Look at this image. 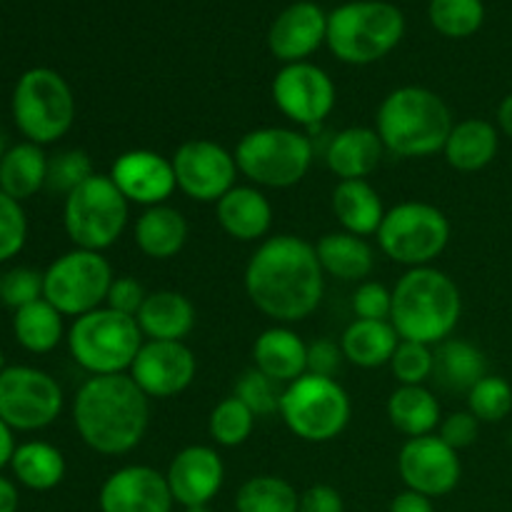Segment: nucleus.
Returning <instances> with one entry per match:
<instances>
[{"label": "nucleus", "instance_id": "nucleus-48", "mask_svg": "<svg viewBox=\"0 0 512 512\" xmlns=\"http://www.w3.org/2000/svg\"><path fill=\"white\" fill-rule=\"evenodd\" d=\"M343 360L345 355L335 340L320 338L308 345V373L323 375V378H335Z\"/></svg>", "mask_w": 512, "mask_h": 512}, {"label": "nucleus", "instance_id": "nucleus-47", "mask_svg": "<svg viewBox=\"0 0 512 512\" xmlns=\"http://www.w3.org/2000/svg\"><path fill=\"white\" fill-rule=\"evenodd\" d=\"M145 298H148V293H145V288L138 280L130 278V275H120V278H113V283H110L105 305L118 310V313L135 318L140 313V308H143Z\"/></svg>", "mask_w": 512, "mask_h": 512}, {"label": "nucleus", "instance_id": "nucleus-40", "mask_svg": "<svg viewBox=\"0 0 512 512\" xmlns=\"http://www.w3.org/2000/svg\"><path fill=\"white\" fill-rule=\"evenodd\" d=\"M235 398L255 415V418H270L280 410V398H283V390L275 380H270L268 375L260 373L258 368L245 370L243 375L235 383Z\"/></svg>", "mask_w": 512, "mask_h": 512}, {"label": "nucleus", "instance_id": "nucleus-26", "mask_svg": "<svg viewBox=\"0 0 512 512\" xmlns=\"http://www.w3.org/2000/svg\"><path fill=\"white\" fill-rule=\"evenodd\" d=\"M500 150V133L490 120L468 118L453 125L443 153L450 168L460 173H478L488 168Z\"/></svg>", "mask_w": 512, "mask_h": 512}, {"label": "nucleus", "instance_id": "nucleus-12", "mask_svg": "<svg viewBox=\"0 0 512 512\" xmlns=\"http://www.w3.org/2000/svg\"><path fill=\"white\" fill-rule=\"evenodd\" d=\"M113 278V268L103 253L75 248L60 255L43 273V298L60 315L80 318L103 308Z\"/></svg>", "mask_w": 512, "mask_h": 512}, {"label": "nucleus", "instance_id": "nucleus-41", "mask_svg": "<svg viewBox=\"0 0 512 512\" xmlns=\"http://www.w3.org/2000/svg\"><path fill=\"white\" fill-rule=\"evenodd\" d=\"M390 368H393L395 380L400 385H425L433 378L435 353L430 350V345L400 340L393 358H390Z\"/></svg>", "mask_w": 512, "mask_h": 512}, {"label": "nucleus", "instance_id": "nucleus-32", "mask_svg": "<svg viewBox=\"0 0 512 512\" xmlns=\"http://www.w3.org/2000/svg\"><path fill=\"white\" fill-rule=\"evenodd\" d=\"M323 273L333 275L340 280H363L373 273L375 253L368 245V240L360 235L345 233H328L318 240L315 245Z\"/></svg>", "mask_w": 512, "mask_h": 512}, {"label": "nucleus", "instance_id": "nucleus-53", "mask_svg": "<svg viewBox=\"0 0 512 512\" xmlns=\"http://www.w3.org/2000/svg\"><path fill=\"white\" fill-rule=\"evenodd\" d=\"M498 128L500 133H505L512 138V93L505 95L498 105Z\"/></svg>", "mask_w": 512, "mask_h": 512}, {"label": "nucleus", "instance_id": "nucleus-38", "mask_svg": "<svg viewBox=\"0 0 512 512\" xmlns=\"http://www.w3.org/2000/svg\"><path fill=\"white\" fill-rule=\"evenodd\" d=\"M255 420L258 418H255L235 395H230V398L220 400V403L210 410L208 433L215 445L238 448V445H243L245 440L253 435Z\"/></svg>", "mask_w": 512, "mask_h": 512}, {"label": "nucleus", "instance_id": "nucleus-17", "mask_svg": "<svg viewBox=\"0 0 512 512\" xmlns=\"http://www.w3.org/2000/svg\"><path fill=\"white\" fill-rule=\"evenodd\" d=\"M198 373L193 350L178 340H145L130 365V378L148 398L168 400L190 388Z\"/></svg>", "mask_w": 512, "mask_h": 512}, {"label": "nucleus", "instance_id": "nucleus-6", "mask_svg": "<svg viewBox=\"0 0 512 512\" xmlns=\"http://www.w3.org/2000/svg\"><path fill=\"white\" fill-rule=\"evenodd\" d=\"M143 343L138 320L108 305L75 318L68 330L70 355L90 375H120L130 370Z\"/></svg>", "mask_w": 512, "mask_h": 512}, {"label": "nucleus", "instance_id": "nucleus-5", "mask_svg": "<svg viewBox=\"0 0 512 512\" xmlns=\"http://www.w3.org/2000/svg\"><path fill=\"white\" fill-rule=\"evenodd\" d=\"M405 35V15L385 0H353L328 15V48L340 63L370 65L393 53Z\"/></svg>", "mask_w": 512, "mask_h": 512}, {"label": "nucleus", "instance_id": "nucleus-3", "mask_svg": "<svg viewBox=\"0 0 512 512\" xmlns=\"http://www.w3.org/2000/svg\"><path fill=\"white\" fill-rule=\"evenodd\" d=\"M463 315V295L458 283L443 270L425 265L410 268L393 288L390 323L400 340L438 345L453 335Z\"/></svg>", "mask_w": 512, "mask_h": 512}, {"label": "nucleus", "instance_id": "nucleus-2", "mask_svg": "<svg viewBox=\"0 0 512 512\" xmlns=\"http://www.w3.org/2000/svg\"><path fill=\"white\" fill-rule=\"evenodd\" d=\"M73 423L90 450L125 455L145 438L150 398L130 375H93L75 395Z\"/></svg>", "mask_w": 512, "mask_h": 512}, {"label": "nucleus", "instance_id": "nucleus-14", "mask_svg": "<svg viewBox=\"0 0 512 512\" xmlns=\"http://www.w3.org/2000/svg\"><path fill=\"white\" fill-rule=\"evenodd\" d=\"M170 160H173L178 190L190 200L218 203L230 188H235L238 178L235 155L213 140H185Z\"/></svg>", "mask_w": 512, "mask_h": 512}, {"label": "nucleus", "instance_id": "nucleus-29", "mask_svg": "<svg viewBox=\"0 0 512 512\" xmlns=\"http://www.w3.org/2000/svg\"><path fill=\"white\" fill-rule=\"evenodd\" d=\"M435 353L433 380L448 393H470L475 383L488 375V360L478 345L468 340L448 338L438 343Z\"/></svg>", "mask_w": 512, "mask_h": 512}, {"label": "nucleus", "instance_id": "nucleus-43", "mask_svg": "<svg viewBox=\"0 0 512 512\" xmlns=\"http://www.w3.org/2000/svg\"><path fill=\"white\" fill-rule=\"evenodd\" d=\"M28 240V218L20 200L0 190V263L15 258Z\"/></svg>", "mask_w": 512, "mask_h": 512}, {"label": "nucleus", "instance_id": "nucleus-25", "mask_svg": "<svg viewBox=\"0 0 512 512\" xmlns=\"http://www.w3.org/2000/svg\"><path fill=\"white\" fill-rule=\"evenodd\" d=\"M135 320L143 338L183 343V338H188L195 328V305L178 290H155L148 293Z\"/></svg>", "mask_w": 512, "mask_h": 512}, {"label": "nucleus", "instance_id": "nucleus-13", "mask_svg": "<svg viewBox=\"0 0 512 512\" xmlns=\"http://www.w3.org/2000/svg\"><path fill=\"white\" fill-rule=\"evenodd\" d=\"M63 390L58 380L30 365H10L0 373V418L13 430L33 433L58 420Z\"/></svg>", "mask_w": 512, "mask_h": 512}, {"label": "nucleus", "instance_id": "nucleus-37", "mask_svg": "<svg viewBox=\"0 0 512 512\" xmlns=\"http://www.w3.org/2000/svg\"><path fill=\"white\" fill-rule=\"evenodd\" d=\"M430 25L445 38H470L485 23L483 0H430Z\"/></svg>", "mask_w": 512, "mask_h": 512}, {"label": "nucleus", "instance_id": "nucleus-18", "mask_svg": "<svg viewBox=\"0 0 512 512\" xmlns=\"http://www.w3.org/2000/svg\"><path fill=\"white\" fill-rule=\"evenodd\" d=\"M108 175L128 203L145 208L163 205L178 188L173 160L163 158L155 150H128L118 155Z\"/></svg>", "mask_w": 512, "mask_h": 512}, {"label": "nucleus", "instance_id": "nucleus-54", "mask_svg": "<svg viewBox=\"0 0 512 512\" xmlns=\"http://www.w3.org/2000/svg\"><path fill=\"white\" fill-rule=\"evenodd\" d=\"M185 512H213L210 505H193V508H185Z\"/></svg>", "mask_w": 512, "mask_h": 512}, {"label": "nucleus", "instance_id": "nucleus-15", "mask_svg": "<svg viewBox=\"0 0 512 512\" xmlns=\"http://www.w3.org/2000/svg\"><path fill=\"white\" fill-rule=\"evenodd\" d=\"M273 100L280 113L295 125L315 128L335 108V83L313 63H290L273 80Z\"/></svg>", "mask_w": 512, "mask_h": 512}, {"label": "nucleus", "instance_id": "nucleus-57", "mask_svg": "<svg viewBox=\"0 0 512 512\" xmlns=\"http://www.w3.org/2000/svg\"><path fill=\"white\" fill-rule=\"evenodd\" d=\"M0 293H3V275H0Z\"/></svg>", "mask_w": 512, "mask_h": 512}, {"label": "nucleus", "instance_id": "nucleus-9", "mask_svg": "<svg viewBox=\"0 0 512 512\" xmlns=\"http://www.w3.org/2000/svg\"><path fill=\"white\" fill-rule=\"evenodd\" d=\"M13 120L35 145L63 138L75 120V98L68 80L50 68H30L13 90Z\"/></svg>", "mask_w": 512, "mask_h": 512}, {"label": "nucleus", "instance_id": "nucleus-22", "mask_svg": "<svg viewBox=\"0 0 512 512\" xmlns=\"http://www.w3.org/2000/svg\"><path fill=\"white\" fill-rule=\"evenodd\" d=\"M218 223L230 238L253 243L268 235L273 225V205L255 185H235L215 203Z\"/></svg>", "mask_w": 512, "mask_h": 512}, {"label": "nucleus", "instance_id": "nucleus-49", "mask_svg": "<svg viewBox=\"0 0 512 512\" xmlns=\"http://www.w3.org/2000/svg\"><path fill=\"white\" fill-rule=\"evenodd\" d=\"M298 512H345L343 495L333 485H313L300 493Z\"/></svg>", "mask_w": 512, "mask_h": 512}, {"label": "nucleus", "instance_id": "nucleus-19", "mask_svg": "<svg viewBox=\"0 0 512 512\" xmlns=\"http://www.w3.org/2000/svg\"><path fill=\"white\" fill-rule=\"evenodd\" d=\"M173 503L165 475L148 465L115 470L98 495L100 512H170Z\"/></svg>", "mask_w": 512, "mask_h": 512}, {"label": "nucleus", "instance_id": "nucleus-20", "mask_svg": "<svg viewBox=\"0 0 512 512\" xmlns=\"http://www.w3.org/2000/svg\"><path fill=\"white\" fill-rule=\"evenodd\" d=\"M325 40H328V13L313 0H298L273 20L268 48L285 65L305 63Z\"/></svg>", "mask_w": 512, "mask_h": 512}, {"label": "nucleus", "instance_id": "nucleus-51", "mask_svg": "<svg viewBox=\"0 0 512 512\" xmlns=\"http://www.w3.org/2000/svg\"><path fill=\"white\" fill-rule=\"evenodd\" d=\"M13 453H15L13 428H10V425L5 423L3 418H0V470H3L5 465H10V460H13Z\"/></svg>", "mask_w": 512, "mask_h": 512}, {"label": "nucleus", "instance_id": "nucleus-31", "mask_svg": "<svg viewBox=\"0 0 512 512\" xmlns=\"http://www.w3.org/2000/svg\"><path fill=\"white\" fill-rule=\"evenodd\" d=\"M388 418L398 433L410 438L433 435L440 425V403L425 385H400L388 398Z\"/></svg>", "mask_w": 512, "mask_h": 512}, {"label": "nucleus", "instance_id": "nucleus-23", "mask_svg": "<svg viewBox=\"0 0 512 512\" xmlns=\"http://www.w3.org/2000/svg\"><path fill=\"white\" fill-rule=\"evenodd\" d=\"M255 368L278 385H290L308 373V343L285 325L263 330L253 345Z\"/></svg>", "mask_w": 512, "mask_h": 512}, {"label": "nucleus", "instance_id": "nucleus-55", "mask_svg": "<svg viewBox=\"0 0 512 512\" xmlns=\"http://www.w3.org/2000/svg\"><path fill=\"white\" fill-rule=\"evenodd\" d=\"M5 370V355H3V348H0V373Z\"/></svg>", "mask_w": 512, "mask_h": 512}, {"label": "nucleus", "instance_id": "nucleus-28", "mask_svg": "<svg viewBox=\"0 0 512 512\" xmlns=\"http://www.w3.org/2000/svg\"><path fill=\"white\" fill-rule=\"evenodd\" d=\"M330 203L345 233L360 235V238L378 233L385 218L383 200L368 180H340Z\"/></svg>", "mask_w": 512, "mask_h": 512}, {"label": "nucleus", "instance_id": "nucleus-16", "mask_svg": "<svg viewBox=\"0 0 512 512\" xmlns=\"http://www.w3.org/2000/svg\"><path fill=\"white\" fill-rule=\"evenodd\" d=\"M398 473L405 488L428 498H443L453 493L463 475L458 450L438 438V433L410 438L400 448Z\"/></svg>", "mask_w": 512, "mask_h": 512}, {"label": "nucleus", "instance_id": "nucleus-45", "mask_svg": "<svg viewBox=\"0 0 512 512\" xmlns=\"http://www.w3.org/2000/svg\"><path fill=\"white\" fill-rule=\"evenodd\" d=\"M353 310L360 320H390L393 315V290L383 283L365 280L353 293Z\"/></svg>", "mask_w": 512, "mask_h": 512}, {"label": "nucleus", "instance_id": "nucleus-10", "mask_svg": "<svg viewBox=\"0 0 512 512\" xmlns=\"http://www.w3.org/2000/svg\"><path fill=\"white\" fill-rule=\"evenodd\" d=\"M128 200L110 175L95 173L65 195L63 225L75 248L103 253L118 243L128 225Z\"/></svg>", "mask_w": 512, "mask_h": 512}, {"label": "nucleus", "instance_id": "nucleus-33", "mask_svg": "<svg viewBox=\"0 0 512 512\" xmlns=\"http://www.w3.org/2000/svg\"><path fill=\"white\" fill-rule=\"evenodd\" d=\"M48 180V155L43 145L30 140L13 145L0 160V190L15 200H28L45 188Z\"/></svg>", "mask_w": 512, "mask_h": 512}, {"label": "nucleus", "instance_id": "nucleus-52", "mask_svg": "<svg viewBox=\"0 0 512 512\" xmlns=\"http://www.w3.org/2000/svg\"><path fill=\"white\" fill-rule=\"evenodd\" d=\"M18 488L0 475V512H18Z\"/></svg>", "mask_w": 512, "mask_h": 512}, {"label": "nucleus", "instance_id": "nucleus-39", "mask_svg": "<svg viewBox=\"0 0 512 512\" xmlns=\"http://www.w3.org/2000/svg\"><path fill=\"white\" fill-rule=\"evenodd\" d=\"M468 410L480 423H500L512 413V385L500 375H485L468 393Z\"/></svg>", "mask_w": 512, "mask_h": 512}, {"label": "nucleus", "instance_id": "nucleus-24", "mask_svg": "<svg viewBox=\"0 0 512 512\" xmlns=\"http://www.w3.org/2000/svg\"><path fill=\"white\" fill-rule=\"evenodd\" d=\"M383 150L385 145L378 130L355 125L330 138L325 163L340 180H365L380 165Z\"/></svg>", "mask_w": 512, "mask_h": 512}, {"label": "nucleus", "instance_id": "nucleus-4", "mask_svg": "<svg viewBox=\"0 0 512 512\" xmlns=\"http://www.w3.org/2000/svg\"><path fill=\"white\" fill-rule=\"evenodd\" d=\"M453 125L445 100L420 85H403L385 95L375 115V130L385 150L398 158H428L440 153Z\"/></svg>", "mask_w": 512, "mask_h": 512}, {"label": "nucleus", "instance_id": "nucleus-34", "mask_svg": "<svg viewBox=\"0 0 512 512\" xmlns=\"http://www.w3.org/2000/svg\"><path fill=\"white\" fill-rule=\"evenodd\" d=\"M10 468H13L18 483H23L30 490H38V493L58 488L65 478L63 453L55 445L43 443V440L18 445L13 460H10Z\"/></svg>", "mask_w": 512, "mask_h": 512}, {"label": "nucleus", "instance_id": "nucleus-36", "mask_svg": "<svg viewBox=\"0 0 512 512\" xmlns=\"http://www.w3.org/2000/svg\"><path fill=\"white\" fill-rule=\"evenodd\" d=\"M298 505V490L278 475H255L235 495L238 512H298Z\"/></svg>", "mask_w": 512, "mask_h": 512}, {"label": "nucleus", "instance_id": "nucleus-44", "mask_svg": "<svg viewBox=\"0 0 512 512\" xmlns=\"http://www.w3.org/2000/svg\"><path fill=\"white\" fill-rule=\"evenodd\" d=\"M43 298V273L33 268H13L10 273L3 275V300L8 308H25V305L35 303Z\"/></svg>", "mask_w": 512, "mask_h": 512}, {"label": "nucleus", "instance_id": "nucleus-30", "mask_svg": "<svg viewBox=\"0 0 512 512\" xmlns=\"http://www.w3.org/2000/svg\"><path fill=\"white\" fill-rule=\"evenodd\" d=\"M398 343L400 335L390 320L355 318L340 338V350H343L345 360H350L353 365L373 370L390 365Z\"/></svg>", "mask_w": 512, "mask_h": 512}, {"label": "nucleus", "instance_id": "nucleus-50", "mask_svg": "<svg viewBox=\"0 0 512 512\" xmlns=\"http://www.w3.org/2000/svg\"><path fill=\"white\" fill-rule=\"evenodd\" d=\"M388 512H435L433 498L428 495H420L415 490H403L393 498Z\"/></svg>", "mask_w": 512, "mask_h": 512}, {"label": "nucleus", "instance_id": "nucleus-35", "mask_svg": "<svg viewBox=\"0 0 512 512\" xmlns=\"http://www.w3.org/2000/svg\"><path fill=\"white\" fill-rule=\"evenodd\" d=\"M13 333L28 353L43 355L58 348L63 340V315L45 298L15 310Z\"/></svg>", "mask_w": 512, "mask_h": 512}, {"label": "nucleus", "instance_id": "nucleus-1", "mask_svg": "<svg viewBox=\"0 0 512 512\" xmlns=\"http://www.w3.org/2000/svg\"><path fill=\"white\" fill-rule=\"evenodd\" d=\"M250 303L275 323H300L318 310L325 293V273L315 245L298 235L263 240L245 268Z\"/></svg>", "mask_w": 512, "mask_h": 512}, {"label": "nucleus", "instance_id": "nucleus-8", "mask_svg": "<svg viewBox=\"0 0 512 512\" xmlns=\"http://www.w3.org/2000/svg\"><path fill=\"white\" fill-rule=\"evenodd\" d=\"M278 413L295 438L330 443L348 428L353 405L338 380L305 373L285 385Z\"/></svg>", "mask_w": 512, "mask_h": 512}, {"label": "nucleus", "instance_id": "nucleus-7", "mask_svg": "<svg viewBox=\"0 0 512 512\" xmlns=\"http://www.w3.org/2000/svg\"><path fill=\"white\" fill-rule=\"evenodd\" d=\"M235 163L250 183L263 188H293L313 165V140L293 128H258L235 145Z\"/></svg>", "mask_w": 512, "mask_h": 512}, {"label": "nucleus", "instance_id": "nucleus-46", "mask_svg": "<svg viewBox=\"0 0 512 512\" xmlns=\"http://www.w3.org/2000/svg\"><path fill=\"white\" fill-rule=\"evenodd\" d=\"M480 433V420L475 418L470 410H458V413H450L448 418L440 420L438 425V438L443 443H448L453 450L470 448V445L478 440Z\"/></svg>", "mask_w": 512, "mask_h": 512}, {"label": "nucleus", "instance_id": "nucleus-56", "mask_svg": "<svg viewBox=\"0 0 512 512\" xmlns=\"http://www.w3.org/2000/svg\"><path fill=\"white\" fill-rule=\"evenodd\" d=\"M3 155H5V150H3V135H0V160H3Z\"/></svg>", "mask_w": 512, "mask_h": 512}, {"label": "nucleus", "instance_id": "nucleus-27", "mask_svg": "<svg viewBox=\"0 0 512 512\" xmlns=\"http://www.w3.org/2000/svg\"><path fill=\"white\" fill-rule=\"evenodd\" d=\"M188 243V220L173 205L145 208L135 223V245L153 260H170Z\"/></svg>", "mask_w": 512, "mask_h": 512}, {"label": "nucleus", "instance_id": "nucleus-21", "mask_svg": "<svg viewBox=\"0 0 512 512\" xmlns=\"http://www.w3.org/2000/svg\"><path fill=\"white\" fill-rule=\"evenodd\" d=\"M165 480L173 500L183 508L210 505V500L223 488V458L210 445H188L170 460Z\"/></svg>", "mask_w": 512, "mask_h": 512}, {"label": "nucleus", "instance_id": "nucleus-42", "mask_svg": "<svg viewBox=\"0 0 512 512\" xmlns=\"http://www.w3.org/2000/svg\"><path fill=\"white\" fill-rule=\"evenodd\" d=\"M93 175V160L85 150H63V153L48 158V180H45V185L53 193L70 195Z\"/></svg>", "mask_w": 512, "mask_h": 512}, {"label": "nucleus", "instance_id": "nucleus-11", "mask_svg": "<svg viewBox=\"0 0 512 512\" xmlns=\"http://www.w3.org/2000/svg\"><path fill=\"white\" fill-rule=\"evenodd\" d=\"M380 250L393 263L408 268H425L445 250L450 240V220L430 203H400L385 210L378 228Z\"/></svg>", "mask_w": 512, "mask_h": 512}]
</instances>
